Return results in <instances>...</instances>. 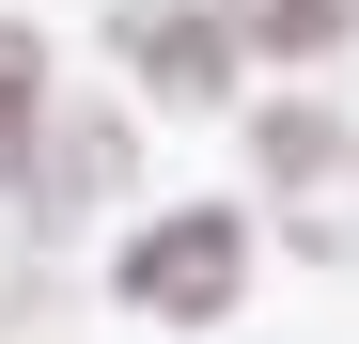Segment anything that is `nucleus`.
I'll list each match as a JSON object with an SVG mask.
<instances>
[{"label":"nucleus","instance_id":"1","mask_svg":"<svg viewBox=\"0 0 359 344\" xmlns=\"http://www.w3.org/2000/svg\"><path fill=\"white\" fill-rule=\"evenodd\" d=\"M250 157H266V219L313 266H359V126H328V110H266L250 126Z\"/></svg>","mask_w":359,"mask_h":344},{"label":"nucleus","instance_id":"6","mask_svg":"<svg viewBox=\"0 0 359 344\" xmlns=\"http://www.w3.org/2000/svg\"><path fill=\"white\" fill-rule=\"evenodd\" d=\"M32 110H47V47H32V16H0V188L32 157Z\"/></svg>","mask_w":359,"mask_h":344},{"label":"nucleus","instance_id":"4","mask_svg":"<svg viewBox=\"0 0 359 344\" xmlns=\"http://www.w3.org/2000/svg\"><path fill=\"white\" fill-rule=\"evenodd\" d=\"M16 188H32V219H47V235H63V219H94V204H126V126L47 94V110H32V157H16Z\"/></svg>","mask_w":359,"mask_h":344},{"label":"nucleus","instance_id":"2","mask_svg":"<svg viewBox=\"0 0 359 344\" xmlns=\"http://www.w3.org/2000/svg\"><path fill=\"white\" fill-rule=\"evenodd\" d=\"M234 266H250V219H234V204H188V219H141L126 298H141L156 329H219V313H234Z\"/></svg>","mask_w":359,"mask_h":344},{"label":"nucleus","instance_id":"5","mask_svg":"<svg viewBox=\"0 0 359 344\" xmlns=\"http://www.w3.org/2000/svg\"><path fill=\"white\" fill-rule=\"evenodd\" d=\"M234 47H281V63H328V47H359V0H219Z\"/></svg>","mask_w":359,"mask_h":344},{"label":"nucleus","instance_id":"3","mask_svg":"<svg viewBox=\"0 0 359 344\" xmlns=\"http://www.w3.org/2000/svg\"><path fill=\"white\" fill-rule=\"evenodd\" d=\"M109 47L141 63L156 110H219L234 94V16L219 0H109Z\"/></svg>","mask_w":359,"mask_h":344}]
</instances>
